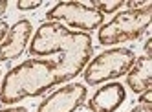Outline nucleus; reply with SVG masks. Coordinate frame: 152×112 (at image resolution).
Returning a JSON list of instances; mask_svg holds the SVG:
<instances>
[{
	"label": "nucleus",
	"mask_w": 152,
	"mask_h": 112,
	"mask_svg": "<svg viewBox=\"0 0 152 112\" xmlns=\"http://www.w3.org/2000/svg\"><path fill=\"white\" fill-rule=\"evenodd\" d=\"M130 112H152V105H139L137 103V107H134Z\"/></svg>",
	"instance_id": "nucleus-14"
},
{
	"label": "nucleus",
	"mask_w": 152,
	"mask_h": 112,
	"mask_svg": "<svg viewBox=\"0 0 152 112\" xmlns=\"http://www.w3.org/2000/svg\"><path fill=\"white\" fill-rule=\"evenodd\" d=\"M40 6H42L40 0H18L17 2V9H20V11H31Z\"/></svg>",
	"instance_id": "nucleus-11"
},
{
	"label": "nucleus",
	"mask_w": 152,
	"mask_h": 112,
	"mask_svg": "<svg viewBox=\"0 0 152 112\" xmlns=\"http://www.w3.org/2000/svg\"><path fill=\"white\" fill-rule=\"evenodd\" d=\"M152 2L150 0H145V2H136V0H128V2H125V6L128 7V9H143V7H147V6H150Z\"/></svg>",
	"instance_id": "nucleus-12"
},
{
	"label": "nucleus",
	"mask_w": 152,
	"mask_h": 112,
	"mask_svg": "<svg viewBox=\"0 0 152 112\" xmlns=\"http://www.w3.org/2000/svg\"><path fill=\"white\" fill-rule=\"evenodd\" d=\"M0 77H2V72H0Z\"/></svg>",
	"instance_id": "nucleus-18"
},
{
	"label": "nucleus",
	"mask_w": 152,
	"mask_h": 112,
	"mask_svg": "<svg viewBox=\"0 0 152 112\" xmlns=\"http://www.w3.org/2000/svg\"><path fill=\"white\" fill-rule=\"evenodd\" d=\"M7 6H9V2H7V0H0V17H2V15L6 13Z\"/></svg>",
	"instance_id": "nucleus-17"
},
{
	"label": "nucleus",
	"mask_w": 152,
	"mask_h": 112,
	"mask_svg": "<svg viewBox=\"0 0 152 112\" xmlns=\"http://www.w3.org/2000/svg\"><path fill=\"white\" fill-rule=\"evenodd\" d=\"M126 85L137 96L152 90V53L136 57L134 64L126 72Z\"/></svg>",
	"instance_id": "nucleus-9"
},
{
	"label": "nucleus",
	"mask_w": 152,
	"mask_h": 112,
	"mask_svg": "<svg viewBox=\"0 0 152 112\" xmlns=\"http://www.w3.org/2000/svg\"><path fill=\"white\" fill-rule=\"evenodd\" d=\"M7 29H9V26H7V22H4V20H0V42L4 41V37H6V33H7Z\"/></svg>",
	"instance_id": "nucleus-15"
},
{
	"label": "nucleus",
	"mask_w": 152,
	"mask_h": 112,
	"mask_svg": "<svg viewBox=\"0 0 152 112\" xmlns=\"http://www.w3.org/2000/svg\"><path fill=\"white\" fill-rule=\"evenodd\" d=\"M126 99V90L121 83H106L88 101L90 112H115Z\"/></svg>",
	"instance_id": "nucleus-8"
},
{
	"label": "nucleus",
	"mask_w": 152,
	"mask_h": 112,
	"mask_svg": "<svg viewBox=\"0 0 152 112\" xmlns=\"http://www.w3.org/2000/svg\"><path fill=\"white\" fill-rule=\"evenodd\" d=\"M48 22H57V24H66L73 28L75 31L88 33L104 24V15H101L94 6L88 2H75V0H66V2H57L46 13Z\"/></svg>",
	"instance_id": "nucleus-5"
},
{
	"label": "nucleus",
	"mask_w": 152,
	"mask_h": 112,
	"mask_svg": "<svg viewBox=\"0 0 152 112\" xmlns=\"http://www.w3.org/2000/svg\"><path fill=\"white\" fill-rule=\"evenodd\" d=\"M139 105H152V90L143 92L139 96Z\"/></svg>",
	"instance_id": "nucleus-13"
},
{
	"label": "nucleus",
	"mask_w": 152,
	"mask_h": 112,
	"mask_svg": "<svg viewBox=\"0 0 152 112\" xmlns=\"http://www.w3.org/2000/svg\"><path fill=\"white\" fill-rule=\"evenodd\" d=\"M88 4L94 6L101 15H108V13H115L119 7H123L125 0H92Z\"/></svg>",
	"instance_id": "nucleus-10"
},
{
	"label": "nucleus",
	"mask_w": 152,
	"mask_h": 112,
	"mask_svg": "<svg viewBox=\"0 0 152 112\" xmlns=\"http://www.w3.org/2000/svg\"><path fill=\"white\" fill-rule=\"evenodd\" d=\"M136 61V53L128 48H112L104 50L99 55H95L83 70V77L86 85H101L104 81L117 79L121 75H126L130 66Z\"/></svg>",
	"instance_id": "nucleus-4"
},
{
	"label": "nucleus",
	"mask_w": 152,
	"mask_h": 112,
	"mask_svg": "<svg viewBox=\"0 0 152 112\" xmlns=\"http://www.w3.org/2000/svg\"><path fill=\"white\" fill-rule=\"evenodd\" d=\"M152 17V4L143 9H125L117 13L110 22L99 28L97 39L103 46H114L126 41H137L148 31Z\"/></svg>",
	"instance_id": "nucleus-3"
},
{
	"label": "nucleus",
	"mask_w": 152,
	"mask_h": 112,
	"mask_svg": "<svg viewBox=\"0 0 152 112\" xmlns=\"http://www.w3.org/2000/svg\"><path fill=\"white\" fill-rule=\"evenodd\" d=\"M33 37V26L31 20L22 18L17 20L13 26H9L4 41L0 42V63L13 61L24 53L28 42Z\"/></svg>",
	"instance_id": "nucleus-7"
},
{
	"label": "nucleus",
	"mask_w": 152,
	"mask_h": 112,
	"mask_svg": "<svg viewBox=\"0 0 152 112\" xmlns=\"http://www.w3.org/2000/svg\"><path fill=\"white\" fill-rule=\"evenodd\" d=\"M0 112H28L24 107H7V108H0Z\"/></svg>",
	"instance_id": "nucleus-16"
},
{
	"label": "nucleus",
	"mask_w": 152,
	"mask_h": 112,
	"mask_svg": "<svg viewBox=\"0 0 152 112\" xmlns=\"http://www.w3.org/2000/svg\"><path fill=\"white\" fill-rule=\"evenodd\" d=\"M86 86L81 83H68L51 92L40 101L37 112H75L86 101Z\"/></svg>",
	"instance_id": "nucleus-6"
},
{
	"label": "nucleus",
	"mask_w": 152,
	"mask_h": 112,
	"mask_svg": "<svg viewBox=\"0 0 152 112\" xmlns=\"http://www.w3.org/2000/svg\"><path fill=\"white\" fill-rule=\"evenodd\" d=\"M90 59L61 55L57 61L31 57L13 66L6 74L0 86L2 105H17L26 97L46 94L50 88L77 77Z\"/></svg>",
	"instance_id": "nucleus-1"
},
{
	"label": "nucleus",
	"mask_w": 152,
	"mask_h": 112,
	"mask_svg": "<svg viewBox=\"0 0 152 112\" xmlns=\"http://www.w3.org/2000/svg\"><path fill=\"white\" fill-rule=\"evenodd\" d=\"M29 53L33 57L48 55H73V57H92L94 44L88 33L73 31L57 22H44L37 28L29 41Z\"/></svg>",
	"instance_id": "nucleus-2"
}]
</instances>
